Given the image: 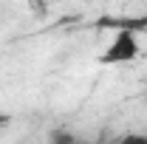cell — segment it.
<instances>
[{"label": "cell", "instance_id": "cell-2", "mask_svg": "<svg viewBox=\"0 0 147 144\" xmlns=\"http://www.w3.org/2000/svg\"><path fill=\"white\" fill-rule=\"evenodd\" d=\"M48 144H79V141H76V136L68 133V130H54L51 139H48Z\"/></svg>", "mask_w": 147, "mask_h": 144}, {"label": "cell", "instance_id": "cell-3", "mask_svg": "<svg viewBox=\"0 0 147 144\" xmlns=\"http://www.w3.org/2000/svg\"><path fill=\"white\" fill-rule=\"evenodd\" d=\"M119 144H147V136L144 133H127L119 139Z\"/></svg>", "mask_w": 147, "mask_h": 144}, {"label": "cell", "instance_id": "cell-1", "mask_svg": "<svg viewBox=\"0 0 147 144\" xmlns=\"http://www.w3.org/2000/svg\"><path fill=\"white\" fill-rule=\"evenodd\" d=\"M139 57V40L133 31H116L113 40L108 42V48L102 51L99 62L102 65H125V62H133Z\"/></svg>", "mask_w": 147, "mask_h": 144}, {"label": "cell", "instance_id": "cell-5", "mask_svg": "<svg viewBox=\"0 0 147 144\" xmlns=\"http://www.w3.org/2000/svg\"><path fill=\"white\" fill-rule=\"evenodd\" d=\"M144 26H147V17H144Z\"/></svg>", "mask_w": 147, "mask_h": 144}, {"label": "cell", "instance_id": "cell-4", "mask_svg": "<svg viewBox=\"0 0 147 144\" xmlns=\"http://www.w3.org/2000/svg\"><path fill=\"white\" fill-rule=\"evenodd\" d=\"M6 124H9V116H6V113H0V130H3Z\"/></svg>", "mask_w": 147, "mask_h": 144}]
</instances>
